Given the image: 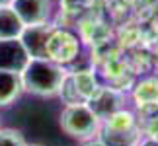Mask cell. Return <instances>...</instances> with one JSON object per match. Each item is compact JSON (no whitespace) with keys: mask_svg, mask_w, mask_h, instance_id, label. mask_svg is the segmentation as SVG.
Segmentation results:
<instances>
[{"mask_svg":"<svg viewBox=\"0 0 158 146\" xmlns=\"http://www.w3.org/2000/svg\"><path fill=\"white\" fill-rule=\"evenodd\" d=\"M20 76L26 92L41 97H51L59 94L66 70L63 64L53 63L51 59H29Z\"/></svg>","mask_w":158,"mask_h":146,"instance_id":"cell-1","label":"cell"},{"mask_svg":"<svg viewBox=\"0 0 158 146\" xmlns=\"http://www.w3.org/2000/svg\"><path fill=\"white\" fill-rule=\"evenodd\" d=\"M59 123L63 132H66L72 138H78V140H92L102 129V121L88 107L86 101L64 105V109L60 111Z\"/></svg>","mask_w":158,"mask_h":146,"instance_id":"cell-2","label":"cell"},{"mask_svg":"<svg viewBox=\"0 0 158 146\" xmlns=\"http://www.w3.org/2000/svg\"><path fill=\"white\" fill-rule=\"evenodd\" d=\"M80 55V39L66 27H57L51 31L47 41V59L57 64H70Z\"/></svg>","mask_w":158,"mask_h":146,"instance_id":"cell-3","label":"cell"},{"mask_svg":"<svg viewBox=\"0 0 158 146\" xmlns=\"http://www.w3.org/2000/svg\"><path fill=\"white\" fill-rule=\"evenodd\" d=\"M86 103H88V107L98 115L100 121H106L107 117H111L113 113H117L119 109L125 107V95L117 88L98 86V90L92 94V97H90Z\"/></svg>","mask_w":158,"mask_h":146,"instance_id":"cell-4","label":"cell"},{"mask_svg":"<svg viewBox=\"0 0 158 146\" xmlns=\"http://www.w3.org/2000/svg\"><path fill=\"white\" fill-rule=\"evenodd\" d=\"M55 29V23H39V26H26L20 35L23 49L29 59H47V41Z\"/></svg>","mask_w":158,"mask_h":146,"instance_id":"cell-5","label":"cell"},{"mask_svg":"<svg viewBox=\"0 0 158 146\" xmlns=\"http://www.w3.org/2000/svg\"><path fill=\"white\" fill-rule=\"evenodd\" d=\"M14 8L23 26H39L47 23L51 18V0H12Z\"/></svg>","mask_w":158,"mask_h":146,"instance_id":"cell-6","label":"cell"},{"mask_svg":"<svg viewBox=\"0 0 158 146\" xmlns=\"http://www.w3.org/2000/svg\"><path fill=\"white\" fill-rule=\"evenodd\" d=\"M29 63V55L18 39H0V70L22 72Z\"/></svg>","mask_w":158,"mask_h":146,"instance_id":"cell-7","label":"cell"},{"mask_svg":"<svg viewBox=\"0 0 158 146\" xmlns=\"http://www.w3.org/2000/svg\"><path fill=\"white\" fill-rule=\"evenodd\" d=\"M23 92V84L20 72L0 70V107L14 103Z\"/></svg>","mask_w":158,"mask_h":146,"instance_id":"cell-8","label":"cell"},{"mask_svg":"<svg viewBox=\"0 0 158 146\" xmlns=\"http://www.w3.org/2000/svg\"><path fill=\"white\" fill-rule=\"evenodd\" d=\"M23 23L10 4L0 6V39H18L23 31Z\"/></svg>","mask_w":158,"mask_h":146,"instance_id":"cell-9","label":"cell"},{"mask_svg":"<svg viewBox=\"0 0 158 146\" xmlns=\"http://www.w3.org/2000/svg\"><path fill=\"white\" fill-rule=\"evenodd\" d=\"M133 99H135L137 107L158 103V78L148 76V78L139 80L135 84V88H133Z\"/></svg>","mask_w":158,"mask_h":146,"instance_id":"cell-10","label":"cell"},{"mask_svg":"<svg viewBox=\"0 0 158 146\" xmlns=\"http://www.w3.org/2000/svg\"><path fill=\"white\" fill-rule=\"evenodd\" d=\"M70 76H72V82H74V86L78 90V95L82 97V101H88L100 86L94 70H74V72H70Z\"/></svg>","mask_w":158,"mask_h":146,"instance_id":"cell-11","label":"cell"},{"mask_svg":"<svg viewBox=\"0 0 158 146\" xmlns=\"http://www.w3.org/2000/svg\"><path fill=\"white\" fill-rule=\"evenodd\" d=\"M60 4V14L66 20H82V16L90 10V6L94 4V0H59Z\"/></svg>","mask_w":158,"mask_h":146,"instance_id":"cell-12","label":"cell"},{"mask_svg":"<svg viewBox=\"0 0 158 146\" xmlns=\"http://www.w3.org/2000/svg\"><path fill=\"white\" fill-rule=\"evenodd\" d=\"M60 95V99H63L64 105H74V103H82V97L78 95V90L74 86V82H72V76H70V72H66V76H64V80L63 84H60V88H59V94Z\"/></svg>","mask_w":158,"mask_h":146,"instance_id":"cell-13","label":"cell"},{"mask_svg":"<svg viewBox=\"0 0 158 146\" xmlns=\"http://www.w3.org/2000/svg\"><path fill=\"white\" fill-rule=\"evenodd\" d=\"M0 146H26V140L14 129H0Z\"/></svg>","mask_w":158,"mask_h":146,"instance_id":"cell-14","label":"cell"},{"mask_svg":"<svg viewBox=\"0 0 158 146\" xmlns=\"http://www.w3.org/2000/svg\"><path fill=\"white\" fill-rule=\"evenodd\" d=\"M137 146H158V142L152 140V138H148V136H144V138H141V142H139Z\"/></svg>","mask_w":158,"mask_h":146,"instance_id":"cell-15","label":"cell"},{"mask_svg":"<svg viewBox=\"0 0 158 146\" xmlns=\"http://www.w3.org/2000/svg\"><path fill=\"white\" fill-rule=\"evenodd\" d=\"M84 146H107V144H106L104 140H102V138H98V140H94V138H92V140H88Z\"/></svg>","mask_w":158,"mask_h":146,"instance_id":"cell-16","label":"cell"},{"mask_svg":"<svg viewBox=\"0 0 158 146\" xmlns=\"http://www.w3.org/2000/svg\"><path fill=\"white\" fill-rule=\"evenodd\" d=\"M12 0H0V6H6V4H10Z\"/></svg>","mask_w":158,"mask_h":146,"instance_id":"cell-17","label":"cell"},{"mask_svg":"<svg viewBox=\"0 0 158 146\" xmlns=\"http://www.w3.org/2000/svg\"><path fill=\"white\" fill-rule=\"evenodd\" d=\"M26 146H41V144H26Z\"/></svg>","mask_w":158,"mask_h":146,"instance_id":"cell-18","label":"cell"}]
</instances>
